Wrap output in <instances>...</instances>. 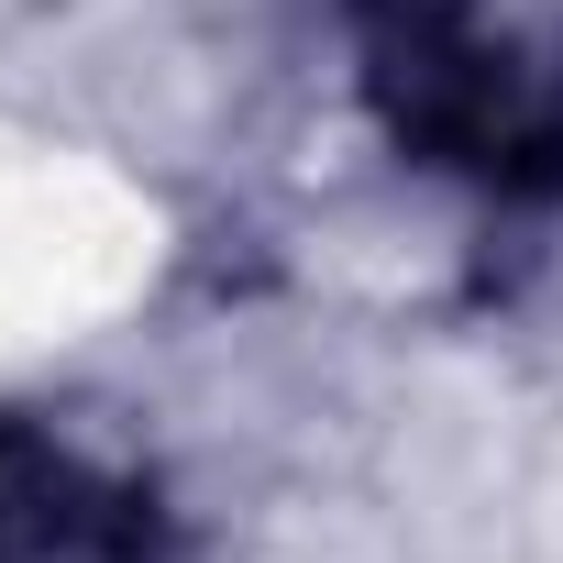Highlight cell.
<instances>
[{"mask_svg": "<svg viewBox=\"0 0 563 563\" xmlns=\"http://www.w3.org/2000/svg\"><path fill=\"white\" fill-rule=\"evenodd\" d=\"M365 89L420 166L497 199L563 188V67H541L475 0H365Z\"/></svg>", "mask_w": 563, "mask_h": 563, "instance_id": "1", "label": "cell"}, {"mask_svg": "<svg viewBox=\"0 0 563 563\" xmlns=\"http://www.w3.org/2000/svg\"><path fill=\"white\" fill-rule=\"evenodd\" d=\"M0 563H155V508L23 431H0Z\"/></svg>", "mask_w": 563, "mask_h": 563, "instance_id": "2", "label": "cell"}]
</instances>
